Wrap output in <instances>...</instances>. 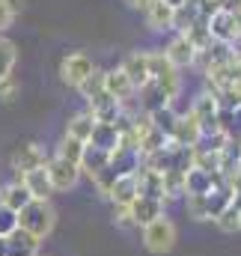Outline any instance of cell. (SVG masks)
I'll use <instances>...</instances> for the list:
<instances>
[{
	"label": "cell",
	"instance_id": "6da1fadb",
	"mask_svg": "<svg viewBox=\"0 0 241 256\" xmlns=\"http://www.w3.org/2000/svg\"><path fill=\"white\" fill-rule=\"evenodd\" d=\"M18 226L24 232H30L36 242H45L57 226V212H54L51 200H30L18 212Z\"/></svg>",
	"mask_w": 241,
	"mask_h": 256
},
{
	"label": "cell",
	"instance_id": "7a4b0ae2",
	"mask_svg": "<svg viewBox=\"0 0 241 256\" xmlns=\"http://www.w3.org/2000/svg\"><path fill=\"white\" fill-rule=\"evenodd\" d=\"M176 242H179V230H176V224L167 214H161V218H155L152 224L143 226V248L149 254H155V256L170 254L176 248Z\"/></svg>",
	"mask_w": 241,
	"mask_h": 256
},
{
	"label": "cell",
	"instance_id": "3957f363",
	"mask_svg": "<svg viewBox=\"0 0 241 256\" xmlns=\"http://www.w3.org/2000/svg\"><path fill=\"white\" fill-rule=\"evenodd\" d=\"M45 173H48V182H51L54 194L74 191L78 182H80V167L72 164V161H66V158H60V155H48V161H45Z\"/></svg>",
	"mask_w": 241,
	"mask_h": 256
},
{
	"label": "cell",
	"instance_id": "277c9868",
	"mask_svg": "<svg viewBox=\"0 0 241 256\" xmlns=\"http://www.w3.org/2000/svg\"><path fill=\"white\" fill-rule=\"evenodd\" d=\"M206 27H208L212 42H224V45H230V42L241 33V18H238V12L220 6V9L206 21Z\"/></svg>",
	"mask_w": 241,
	"mask_h": 256
},
{
	"label": "cell",
	"instance_id": "5b68a950",
	"mask_svg": "<svg viewBox=\"0 0 241 256\" xmlns=\"http://www.w3.org/2000/svg\"><path fill=\"white\" fill-rule=\"evenodd\" d=\"M92 68H96V63H92V57H90L86 51H68L60 60V80L66 86H74V90H78L80 80H84Z\"/></svg>",
	"mask_w": 241,
	"mask_h": 256
},
{
	"label": "cell",
	"instance_id": "8992f818",
	"mask_svg": "<svg viewBox=\"0 0 241 256\" xmlns=\"http://www.w3.org/2000/svg\"><path fill=\"white\" fill-rule=\"evenodd\" d=\"M190 114L196 116V122L202 128V134H208V131H218L220 122H218V114H220V102H218V96L214 92H200L196 98H194V104H190Z\"/></svg>",
	"mask_w": 241,
	"mask_h": 256
},
{
	"label": "cell",
	"instance_id": "52a82bcc",
	"mask_svg": "<svg viewBox=\"0 0 241 256\" xmlns=\"http://www.w3.org/2000/svg\"><path fill=\"white\" fill-rule=\"evenodd\" d=\"M45 161H48V152H45L39 143H24V146L12 155V170H15V179H18V176H24V173H30V170L45 167Z\"/></svg>",
	"mask_w": 241,
	"mask_h": 256
},
{
	"label": "cell",
	"instance_id": "ba28073f",
	"mask_svg": "<svg viewBox=\"0 0 241 256\" xmlns=\"http://www.w3.org/2000/svg\"><path fill=\"white\" fill-rule=\"evenodd\" d=\"M137 102H140V110L143 114H155V110H161V108H170L173 104V98L164 92V86L161 84H155V80H146L137 92Z\"/></svg>",
	"mask_w": 241,
	"mask_h": 256
},
{
	"label": "cell",
	"instance_id": "9c48e42d",
	"mask_svg": "<svg viewBox=\"0 0 241 256\" xmlns=\"http://www.w3.org/2000/svg\"><path fill=\"white\" fill-rule=\"evenodd\" d=\"M128 212H131V220H134V226H146V224H152L155 218H161V214H167V202H161V200H149V196H137L131 206H128Z\"/></svg>",
	"mask_w": 241,
	"mask_h": 256
},
{
	"label": "cell",
	"instance_id": "30bf717a",
	"mask_svg": "<svg viewBox=\"0 0 241 256\" xmlns=\"http://www.w3.org/2000/svg\"><path fill=\"white\" fill-rule=\"evenodd\" d=\"M104 92H108L110 98H116L122 108H125V104L134 98V92H137V90H134V84L128 80V74L116 66V68L104 72Z\"/></svg>",
	"mask_w": 241,
	"mask_h": 256
},
{
	"label": "cell",
	"instance_id": "8fae6325",
	"mask_svg": "<svg viewBox=\"0 0 241 256\" xmlns=\"http://www.w3.org/2000/svg\"><path fill=\"white\" fill-rule=\"evenodd\" d=\"M226 179L220 173H206L200 167H190L184 173V196H200V194H208L214 185H224Z\"/></svg>",
	"mask_w": 241,
	"mask_h": 256
},
{
	"label": "cell",
	"instance_id": "7c38bea8",
	"mask_svg": "<svg viewBox=\"0 0 241 256\" xmlns=\"http://www.w3.org/2000/svg\"><path fill=\"white\" fill-rule=\"evenodd\" d=\"M173 140L179 143V146H190V149H196V143L202 140V128L196 122V116L188 110V114H179V120H176V128H173Z\"/></svg>",
	"mask_w": 241,
	"mask_h": 256
},
{
	"label": "cell",
	"instance_id": "4fadbf2b",
	"mask_svg": "<svg viewBox=\"0 0 241 256\" xmlns=\"http://www.w3.org/2000/svg\"><path fill=\"white\" fill-rule=\"evenodd\" d=\"M108 164H110V152H102V149H96V146H90V143H86L78 167H80V176H86V179L92 182V179L108 167Z\"/></svg>",
	"mask_w": 241,
	"mask_h": 256
},
{
	"label": "cell",
	"instance_id": "5bb4252c",
	"mask_svg": "<svg viewBox=\"0 0 241 256\" xmlns=\"http://www.w3.org/2000/svg\"><path fill=\"white\" fill-rule=\"evenodd\" d=\"M164 54H167V60L176 66V68H188V66H194V60H196V48H194L182 33L173 36V42L164 48Z\"/></svg>",
	"mask_w": 241,
	"mask_h": 256
},
{
	"label": "cell",
	"instance_id": "9a60e30c",
	"mask_svg": "<svg viewBox=\"0 0 241 256\" xmlns=\"http://www.w3.org/2000/svg\"><path fill=\"white\" fill-rule=\"evenodd\" d=\"M137 196H149V200L164 202V176L149 170V167H140L137 170Z\"/></svg>",
	"mask_w": 241,
	"mask_h": 256
},
{
	"label": "cell",
	"instance_id": "2e32d148",
	"mask_svg": "<svg viewBox=\"0 0 241 256\" xmlns=\"http://www.w3.org/2000/svg\"><path fill=\"white\" fill-rule=\"evenodd\" d=\"M122 72L128 74V80L134 84V90H140L149 80V63H146V51H131L120 66Z\"/></svg>",
	"mask_w": 241,
	"mask_h": 256
},
{
	"label": "cell",
	"instance_id": "e0dca14e",
	"mask_svg": "<svg viewBox=\"0 0 241 256\" xmlns=\"http://www.w3.org/2000/svg\"><path fill=\"white\" fill-rule=\"evenodd\" d=\"M3 242H6V256H39V244H42L30 232H24L21 226L12 236H6Z\"/></svg>",
	"mask_w": 241,
	"mask_h": 256
},
{
	"label": "cell",
	"instance_id": "ac0fdd59",
	"mask_svg": "<svg viewBox=\"0 0 241 256\" xmlns=\"http://www.w3.org/2000/svg\"><path fill=\"white\" fill-rule=\"evenodd\" d=\"M86 143L102 149V152H114L120 146V128H116V122H96Z\"/></svg>",
	"mask_w": 241,
	"mask_h": 256
},
{
	"label": "cell",
	"instance_id": "d6986e66",
	"mask_svg": "<svg viewBox=\"0 0 241 256\" xmlns=\"http://www.w3.org/2000/svg\"><path fill=\"white\" fill-rule=\"evenodd\" d=\"M18 182L27 188V194L33 196V200H51V182H48V173H45V167H39V170H30V173H24V176H18Z\"/></svg>",
	"mask_w": 241,
	"mask_h": 256
},
{
	"label": "cell",
	"instance_id": "ffe728a7",
	"mask_svg": "<svg viewBox=\"0 0 241 256\" xmlns=\"http://www.w3.org/2000/svg\"><path fill=\"white\" fill-rule=\"evenodd\" d=\"M110 167H114L120 176H131V173H137V170L143 167V158H140V152H137V149L116 146V149L110 152Z\"/></svg>",
	"mask_w": 241,
	"mask_h": 256
},
{
	"label": "cell",
	"instance_id": "44dd1931",
	"mask_svg": "<svg viewBox=\"0 0 241 256\" xmlns=\"http://www.w3.org/2000/svg\"><path fill=\"white\" fill-rule=\"evenodd\" d=\"M90 114H92V120L96 122H116L122 114V104L116 98H110L108 92H102L96 102H90V108H86Z\"/></svg>",
	"mask_w": 241,
	"mask_h": 256
},
{
	"label": "cell",
	"instance_id": "7402d4cb",
	"mask_svg": "<svg viewBox=\"0 0 241 256\" xmlns=\"http://www.w3.org/2000/svg\"><path fill=\"white\" fill-rule=\"evenodd\" d=\"M30 200H33V196L27 194V188H24L18 179H12L9 185H3V188H0V206H3V208H9V212H15V214H18Z\"/></svg>",
	"mask_w": 241,
	"mask_h": 256
},
{
	"label": "cell",
	"instance_id": "603a6c76",
	"mask_svg": "<svg viewBox=\"0 0 241 256\" xmlns=\"http://www.w3.org/2000/svg\"><path fill=\"white\" fill-rule=\"evenodd\" d=\"M108 200H110L114 206H131V202L137 200V173L120 176V179L114 182V188L108 191Z\"/></svg>",
	"mask_w": 241,
	"mask_h": 256
},
{
	"label": "cell",
	"instance_id": "cb8c5ba5",
	"mask_svg": "<svg viewBox=\"0 0 241 256\" xmlns=\"http://www.w3.org/2000/svg\"><path fill=\"white\" fill-rule=\"evenodd\" d=\"M143 18H146V27L149 30H170V24H173V9L170 6H164L161 0H152L146 9H143Z\"/></svg>",
	"mask_w": 241,
	"mask_h": 256
},
{
	"label": "cell",
	"instance_id": "d4e9b609",
	"mask_svg": "<svg viewBox=\"0 0 241 256\" xmlns=\"http://www.w3.org/2000/svg\"><path fill=\"white\" fill-rule=\"evenodd\" d=\"M92 126H96L92 114H90V110H80V114L68 116V122H66V137H74V140L86 143L90 134H92Z\"/></svg>",
	"mask_w": 241,
	"mask_h": 256
},
{
	"label": "cell",
	"instance_id": "484cf974",
	"mask_svg": "<svg viewBox=\"0 0 241 256\" xmlns=\"http://www.w3.org/2000/svg\"><path fill=\"white\" fill-rule=\"evenodd\" d=\"M78 92H80V98H84L86 104H90V102H96V98L104 92V72H102V68H92V72L80 80Z\"/></svg>",
	"mask_w": 241,
	"mask_h": 256
},
{
	"label": "cell",
	"instance_id": "4316f807",
	"mask_svg": "<svg viewBox=\"0 0 241 256\" xmlns=\"http://www.w3.org/2000/svg\"><path fill=\"white\" fill-rule=\"evenodd\" d=\"M200 21V12H196V0H188L184 6L179 9H173V24H170V30H176V33H184L188 27H194Z\"/></svg>",
	"mask_w": 241,
	"mask_h": 256
},
{
	"label": "cell",
	"instance_id": "83f0119b",
	"mask_svg": "<svg viewBox=\"0 0 241 256\" xmlns=\"http://www.w3.org/2000/svg\"><path fill=\"white\" fill-rule=\"evenodd\" d=\"M176 120H179V114L173 110V104H170V108H161V110H155V114H149V122H152V128H158L164 137H173Z\"/></svg>",
	"mask_w": 241,
	"mask_h": 256
},
{
	"label": "cell",
	"instance_id": "f1b7e54d",
	"mask_svg": "<svg viewBox=\"0 0 241 256\" xmlns=\"http://www.w3.org/2000/svg\"><path fill=\"white\" fill-rule=\"evenodd\" d=\"M161 176H164V202L182 200V196H184V173L167 170V173H161Z\"/></svg>",
	"mask_w": 241,
	"mask_h": 256
},
{
	"label": "cell",
	"instance_id": "f546056e",
	"mask_svg": "<svg viewBox=\"0 0 241 256\" xmlns=\"http://www.w3.org/2000/svg\"><path fill=\"white\" fill-rule=\"evenodd\" d=\"M15 60H18V48H15V42H9V39L0 36V80L12 74Z\"/></svg>",
	"mask_w": 241,
	"mask_h": 256
},
{
	"label": "cell",
	"instance_id": "4dcf8cb0",
	"mask_svg": "<svg viewBox=\"0 0 241 256\" xmlns=\"http://www.w3.org/2000/svg\"><path fill=\"white\" fill-rule=\"evenodd\" d=\"M84 146H86V143H80V140H74V137H66V134H62V140H60V146H57V152H54V155H60V158L72 161V164H80Z\"/></svg>",
	"mask_w": 241,
	"mask_h": 256
},
{
	"label": "cell",
	"instance_id": "1f68e13d",
	"mask_svg": "<svg viewBox=\"0 0 241 256\" xmlns=\"http://www.w3.org/2000/svg\"><path fill=\"white\" fill-rule=\"evenodd\" d=\"M238 212H241L238 206H236V202H230V206L214 218V226H218L220 232H238Z\"/></svg>",
	"mask_w": 241,
	"mask_h": 256
},
{
	"label": "cell",
	"instance_id": "d6a6232c",
	"mask_svg": "<svg viewBox=\"0 0 241 256\" xmlns=\"http://www.w3.org/2000/svg\"><path fill=\"white\" fill-rule=\"evenodd\" d=\"M18 92H21V86H18L15 74H9V78L0 80V102H3V104H12V102L18 98Z\"/></svg>",
	"mask_w": 241,
	"mask_h": 256
},
{
	"label": "cell",
	"instance_id": "836d02e7",
	"mask_svg": "<svg viewBox=\"0 0 241 256\" xmlns=\"http://www.w3.org/2000/svg\"><path fill=\"white\" fill-rule=\"evenodd\" d=\"M15 15H18V0H0V33L12 27Z\"/></svg>",
	"mask_w": 241,
	"mask_h": 256
},
{
	"label": "cell",
	"instance_id": "e575fe53",
	"mask_svg": "<svg viewBox=\"0 0 241 256\" xmlns=\"http://www.w3.org/2000/svg\"><path fill=\"white\" fill-rule=\"evenodd\" d=\"M15 230H18V214L0 206V238H6V236H12Z\"/></svg>",
	"mask_w": 241,
	"mask_h": 256
},
{
	"label": "cell",
	"instance_id": "d590c367",
	"mask_svg": "<svg viewBox=\"0 0 241 256\" xmlns=\"http://www.w3.org/2000/svg\"><path fill=\"white\" fill-rule=\"evenodd\" d=\"M114 224H116L120 230H131V226H134L128 206H114Z\"/></svg>",
	"mask_w": 241,
	"mask_h": 256
},
{
	"label": "cell",
	"instance_id": "8d00e7d4",
	"mask_svg": "<svg viewBox=\"0 0 241 256\" xmlns=\"http://www.w3.org/2000/svg\"><path fill=\"white\" fill-rule=\"evenodd\" d=\"M125 3H128V9H137V12H143V9H146L152 0H125Z\"/></svg>",
	"mask_w": 241,
	"mask_h": 256
},
{
	"label": "cell",
	"instance_id": "74e56055",
	"mask_svg": "<svg viewBox=\"0 0 241 256\" xmlns=\"http://www.w3.org/2000/svg\"><path fill=\"white\" fill-rule=\"evenodd\" d=\"M161 3H164V6H170V9H179V6L188 3V0H161Z\"/></svg>",
	"mask_w": 241,
	"mask_h": 256
},
{
	"label": "cell",
	"instance_id": "f35d334b",
	"mask_svg": "<svg viewBox=\"0 0 241 256\" xmlns=\"http://www.w3.org/2000/svg\"><path fill=\"white\" fill-rule=\"evenodd\" d=\"M0 256H6V242L0 238Z\"/></svg>",
	"mask_w": 241,
	"mask_h": 256
},
{
	"label": "cell",
	"instance_id": "ab89813d",
	"mask_svg": "<svg viewBox=\"0 0 241 256\" xmlns=\"http://www.w3.org/2000/svg\"><path fill=\"white\" fill-rule=\"evenodd\" d=\"M238 232H241V212H238Z\"/></svg>",
	"mask_w": 241,
	"mask_h": 256
}]
</instances>
